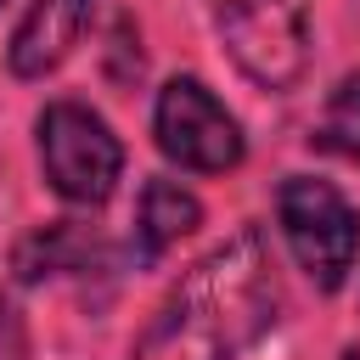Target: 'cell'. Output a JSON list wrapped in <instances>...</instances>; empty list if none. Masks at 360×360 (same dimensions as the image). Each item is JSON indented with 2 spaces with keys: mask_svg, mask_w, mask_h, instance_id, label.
Instances as JSON below:
<instances>
[{
  "mask_svg": "<svg viewBox=\"0 0 360 360\" xmlns=\"http://www.w3.org/2000/svg\"><path fill=\"white\" fill-rule=\"evenodd\" d=\"M281 304L287 292L270 242L248 225L186 270V281L129 343V360H236L281 321Z\"/></svg>",
  "mask_w": 360,
  "mask_h": 360,
  "instance_id": "obj_1",
  "label": "cell"
},
{
  "mask_svg": "<svg viewBox=\"0 0 360 360\" xmlns=\"http://www.w3.org/2000/svg\"><path fill=\"white\" fill-rule=\"evenodd\" d=\"M231 62L259 90H292L309 68V0H208Z\"/></svg>",
  "mask_w": 360,
  "mask_h": 360,
  "instance_id": "obj_2",
  "label": "cell"
},
{
  "mask_svg": "<svg viewBox=\"0 0 360 360\" xmlns=\"http://www.w3.org/2000/svg\"><path fill=\"white\" fill-rule=\"evenodd\" d=\"M276 219H281V236H287L298 270L321 292H338L360 253V214L349 208V197L332 180L287 174L276 191Z\"/></svg>",
  "mask_w": 360,
  "mask_h": 360,
  "instance_id": "obj_3",
  "label": "cell"
},
{
  "mask_svg": "<svg viewBox=\"0 0 360 360\" xmlns=\"http://www.w3.org/2000/svg\"><path fill=\"white\" fill-rule=\"evenodd\" d=\"M39 169L68 202H107L124 174V146L84 101H51L39 112Z\"/></svg>",
  "mask_w": 360,
  "mask_h": 360,
  "instance_id": "obj_4",
  "label": "cell"
},
{
  "mask_svg": "<svg viewBox=\"0 0 360 360\" xmlns=\"http://www.w3.org/2000/svg\"><path fill=\"white\" fill-rule=\"evenodd\" d=\"M152 135H158V152L191 174H225L242 163L248 141H242V124L219 107V96L202 84V79H169L158 90V107H152Z\"/></svg>",
  "mask_w": 360,
  "mask_h": 360,
  "instance_id": "obj_5",
  "label": "cell"
},
{
  "mask_svg": "<svg viewBox=\"0 0 360 360\" xmlns=\"http://www.w3.org/2000/svg\"><path fill=\"white\" fill-rule=\"evenodd\" d=\"M90 6L96 0H28L22 22L11 28V45H6V62L17 79H45L51 68L68 62V51L79 45L84 22H90Z\"/></svg>",
  "mask_w": 360,
  "mask_h": 360,
  "instance_id": "obj_6",
  "label": "cell"
},
{
  "mask_svg": "<svg viewBox=\"0 0 360 360\" xmlns=\"http://www.w3.org/2000/svg\"><path fill=\"white\" fill-rule=\"evenodd\" d=\"M202 225V202L180 186V180H146L141 186V202H135V259L152 264L163 259L180 236H191Z\"/></svg>",
  "mask_w": 360,
  "mask_h": 360,
  "instance_id": "obj_7",
  "label": "cell"
},
{
  "mask_svg": "<svg viewBox=\"0 0 360 360\" xmlns=\"http://www.w3.org/2000/svg\"><path fill=\"white\" fill-rule=\"evenodd\" d=\"M101 253L96 231H84L79 219H56V225H39L17 242L11 253V270L17 281H45V276H68V270H90Z\"/></svg>",
  "mask_w": 360,
  "mask_h": 360,
  "instance_id": "obj_8",
  "label": "cell"
},
{
  "mask_svg": "<svg viewBox=\"0 0 360 360\" xmlns=\"http://www.w3.org/2000/svg\"><path fill=\"white\" fill-rule=\"evenodd\" d=\"M309 141H315L321 152H332V158L360 163V73H343V79H338V90L326 96V112H321V124L309 129Z\"/></svg>",
  "mask_w": 360,
  "mask_h": 360,
  "instance_id": "obj_9",
  "label": "cell"
},
{
  "mask_svg": "<svg viewBox=\"0 0 360 360\" xmlns=\"http://www.w3.org/2000/svg\"><path fill=\"white\" fill-rule=\"evenodd\" d=\"M0 360H28V321L11 298H0Z\"/></svg>",
  "mask_w": 360,
  "mask_h": 360,
  "instance_id": "obj_10",
  "label": "cell"
},
{
  "mask_svg": "<svg viewBox=\"0 0 360 360\" xmlns=\"http://www.w3.org/2000/svg\"><path fill=\"white\" fill-rule=\"evenodd\" d=\"M343 360H360V349H343Z\"/></svg>",
  "mask_w": 360,
  "mask_h": 360,
  "instance_id": "obj_11",
  "label": "cell"
},
{
  "mask_svg": "<svg viewBox=\"0 0 360 360\" xmlns=\"http://www.w3.org/2000/svg\"><path fill=\"white\" fill-rule=\"evenodd\" d=\"M0 6H6V0H0Z\"/></svg>",
  "mask_w": 360,
  "mask_h": 360,
  "instance_id": "obj_12",
  "label": "cell"
}]
</instances>
